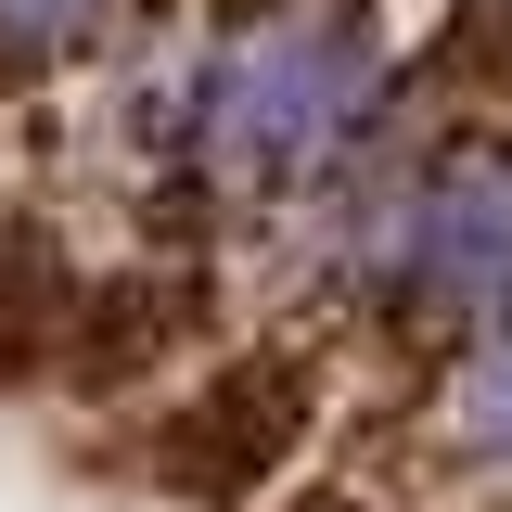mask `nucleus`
Masks as SVG:
<instances>
[{"mask_svg": "<svg viewBox=\"0 0 512 512\" xmlns=\"http://www.w3.org/2000/svg\"><path fill=\"white\" fill-rule=\"evenodd\" d=\"M77 333V282H64L52 231H0V384H26Z\"/></svg>", "mask_w": 512, "mask_h": 512, "instance_id": "4", "label": "nucleus"}, {"mask_svg": "<svg viewBox=\"0 0 512 512\" xmlns=\"http://www.w3.org/2000/svg\"><path fill=\"white\" fill-rule=\"evenodd\" d=\"M116 0H0V64H52L77 39H103Z\"/></svg>", "mask_w": 512, "mask_h": 512, "instance_id": "6", "label": "nucleus"}, {"mask_svg": "<svg viewBox=\"0 0 512 512\" xmlns=\"http://www.w3.org/2000/svg\"><path fill=\"white\" fill-rule=\"evenodd\" d=\"M180 320H192L180 282H103V295L77 308V384H128L141 359L180 346Z\"/></svg>", "mask_w": 512, "mask_h": 512, "instance_id": "5", "label": "nucleus"}, {"mask_svg": "<svg viewBox=\"0 0 512 512\" xmlns=\"http://www.w3.org/2000/svg\"><path fill=\"white\" fill-rule=\"evenodd\" d=\"M410 269L436 295H461V308H500L512 295V154H474V167H448L410 205Z\"/></svg>", "mask_w": 512, "mask_h": 512, "instance_id": "3", "label": "nucleus"}, {"mask_svg": "<svg viewBox=\"0 0 512 512\" xmlns=\"http://www.w3.org/2000/svg\"><path fill=\"white\" fill-rule=\"evenodd\" d=\"M461 436L487 448V461H512V346H487V359L461 372Z\"/></svg>", "mask_w": 512, "mask_h": 512, "instance_id": "7", "label": "nucleus"}, {"mask_svg": "<svg viewBox=\"0 0 512 512\" xmlns=\"http://www.w3.org/2000/svg\"><path fill=\"white\" fill-rule=\"evenodd\" d=\"M308 410H320V372H308V359H282V346H256V359H231V372H205L192 410H167V436H154V487L192 500V512L256 500V487L295 461Z\"/></svg>", "mask_w": 512, "mask_h": 512, "instance_id": "2", "label": "nucleus"}, {"mask_svg": "<svg viewBox=\"0 0 512 512\" xmlns=\"http://www.w3.org/2000/svg\"><path fill=\"white\" fill-rule=\"evenodd\" d=\"M282 512H372V500H346V487H308V500H282Z\"/></svg>", "mask_w": 512, "mask_h": 512, "instance_id": "8", "label": "nucleus"}, {"mask_svg": "<svg viewBox=\"0 0 512 512\" xmlns=\"http://www.w3.org/2000/svg\"><path fill=\"white\" fill-rule=\"evenodd\" d=\"M372 90V26L359 0H269L244 39L218 52V90H205V141L231 167H308L333 128L359 116Z\"/></svg>", "mask_w": 512, "mask_h": 512, "instance_id": "1", "label": "nucleus"}]
</instances>
